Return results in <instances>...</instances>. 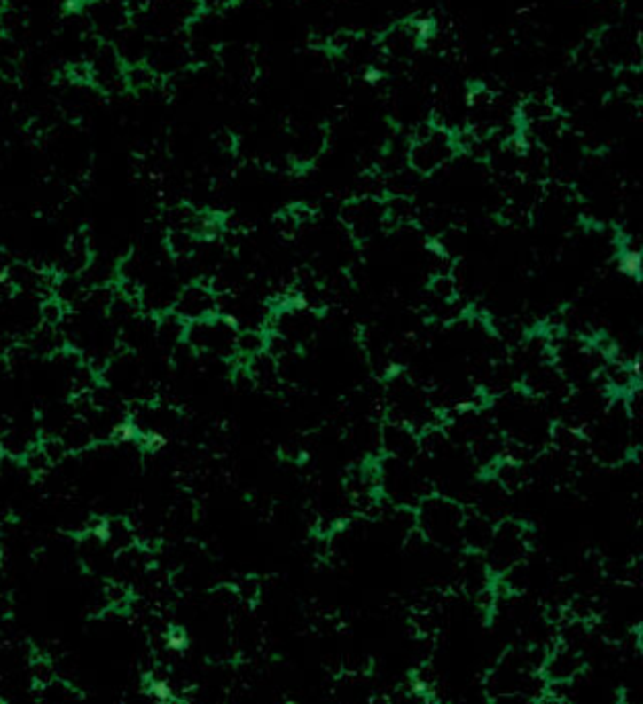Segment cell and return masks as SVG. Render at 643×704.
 <instances>
[{
	"label": "cell",
	"instance_id": "9c48e42d",
	"mask_svg": "<svg viewBox=\"0 0 643 704\" xmlns=\"http://www.w3.org/2000/svg\"><path fill=\"white\" fill-rule=\"evenodd\" d=\"M584 668V657L571 647H557L553 655H549L547 661L543 665V677H547L551 682L565 684L571 677L580 674Z\"/></svg>",
	"mask_w": 643,
	"mask_h": 704
},
{
	"label": "cell",
	"instance_id": "6da1fadb",
	"mask_svg": "<svg viewBox=\"0 0 643 704\" xmlns=\"http://www.w3.org/2000/svg\"><path fill=\"white\" fill-rule=\"evenodd\" d=\"M465 509L457 501L440 494H427L418 505V526L432 544L440 548H463Z\"/></svg>",
	"mask_w": 643,
	"mask_h": 704
},
{
	"label": "cell",
	"instance_id": "3957f363",
	"mask_svg": "<svg viewBox=\"0 0 643 704\" xmlns=\"http://www.w3.org/2000/svg\"><path fill=\"white\" fill-rule=\"evenodd\" d=\"M459 140L443 126L427 124L415 132L409 145V167L420 176H430L444 167L457 154Z\"/></svg>",
	"mask_w": 643,
	"mask_h": 704
},
{
	"label": "cell",
	"instance_id": "5b68a950",
	"mask_svg": "<svg viewBox=\"0 0 643 704\" xmlns=\"http://www.w3.org/2000/svg\"><path fill=\"white\" fill-rule=\"evenodd\" d=\"M426 484L427 480L413 466V462L395 460V457L382 460L379 470V486L393 502L418 507L430 494L426 490Z\"/></svg>",
	"mask_w": 643,
	"mask_h": 704
},
{
	"label": "cell",
	"instance_id": "277c9868",
	"mask_svg": "<svg viewBox=\"0 0 643 704\" xmlns=\"http://www.w3.org/2000/svg\"><path fill=\"white\" fill-rule=\"evenodd\" d=\"M529 554V534L518 521H499L493 527L491 540L483 550V558L493 577L514 571Z\"/></svg>",
	"mask_w": 643,
	"mask_h": 704
},
{
	"label": "cell",
	"instance_id": "7a4b0ae2",
	"mask_svg": "<svg viewBox=\"0 0 643 704\" xmlns=\"http://www.w3.org/2000/svg\"><path fill=\"white\" fill-rule=\"evenodd\" d=\"M241 328L229 315L216 313L212 318L193 321L185 328L184 344L193 352L210 354L220 360L237 359V338Z\"/></svg>",
	"mask_w": 643,
	"mask_h": 704
},
{
	"label": "cell",
	"instance_id": "ba28073f",
	"mask_svg": "<svg viewBox=\"0 0 643 704\" xmlns=\"http://www.w3.org/2000/svg\"><path fill=\"white\" fill-rule=\"evenodd\" d=\"M379 443L385 449L387 457H395V460L403 462H413L421 451V439L415 435V431L412 426L397 421L382 426Z\"/></svg>",
	"mask_w": 643,
	"mask_h": 704
},
{
	"label": "cell",
	"instance_id": "52a82bcc",
	"mask_svg": "<svg viewBox=\"0 0 643 704\" xmlns=\"http://www.w3.org/2000/svg\"><path fill=\"white\" fill-rule=\"evenodd\" d=\"M171 312L177 315L185 324H193V321H201L212 318V315L220 313L218 309V295L210 284L196 281L185 284L179 290L171 303Z\"/></svg>",
	"mask_w": 643,
	"mask_h": 704
},
{
	"label": "cell",
	"instance_id": "8992f818",
	"mask_svg": "<svg viewBox=\"0 0 643 704\" xmlns=\"http://www.w3.org/2000/svg\"><path fill=\"white\" fill-rule=\"evenodd\" d=\"M341 221L358 241H368L388 223L385 202L376 198H358L348 202L341 210Z\"/></svg>",
	"mask_w": 643,
	"mask_h": 704
},
{
	"label": "cell",
	"instance_id": "4fadbf2b",
	"mask_svg": "<svg viewBox=\"0 0 643 704\" xmlns=\"http://www.w3.org/2000/svg\"><path fill=\"white\" fill-rule=\"evenodd\" d=\"M619 268L623 274L633 276V279H639L641 276V254L638 249H623Z\"/></svg>",
	"mask_w": 643,
	"mask_h": 704
},
{
	"label": "cell",
	"instance_id": "5bb4252c",
	"mask_svg": "<svg viewBox=\"0 0 643 704\" xmlns=\"http://www.w3.org/2000/svg\"><path fill=\"white\" fill-rule=\"evenodd\" d=\"M148 694H151L154 702H159V704L173 702V688L169 686V682H165V680L148 682Z\"/></svg>",
	"mask_w": 643,
	"mask_h": 704
},
{
	"label": "cell",
	"instance_id": "8fae6325",
	"mask_svg": "<svg viewBox=\"0 0 643 704\" xmlns=\"http://www.w3.org/2000/svg\"><path fill=\"white\" fill-rule=\"evenodd\" d=\"M58 437H60L64 447H67L68 455L84 454V451H89L90 447H95L97 445V439L93 435V431H90L89 423L79 415H76L73 421L64 426L62 432Z\"/></svg>",
	"mask_w": 643,
	"mask_h": 704
},
{
	"label": "cell",
	"instance_id": "9a60e30c",
	"mask_svg": "<svg viewBox=\"0 0 643 704\" xmlns=\"http://www.w3.org/2000/svg\"><path fill=\"white\" fill-rule=\"evenodd\" d=\"M165 645H167L169 651H173V653H181V651L187 649V645H190V641H187V635H185L184 630H181V629H171V630L167 632V637H165Z\"/></svg>",
	"mask_w": 643,
	"mask_h": 704
},
{
	"label": "cell",
	"instance_id": "7c38bea8",
	"mask_svg": "<svg viewBox=\"0 0 643 704\" xmlns=\"http://www.w3.org/2000/svg\"><path fill=\"white\" fill-rule=\"evenodd\" d=\"M265 351H268V334L262 332V329H241L239 332L237 359H241L243 365Z\"/></svg>",
	"mask_w": 643,
	"mask_h": 704
},
{
	"label": "cell",
	"instance_id": "30bf717a",
	"mask_svg": "<svg viewBox=\"0 0 643 704\" xmlns=\"http://www.w3.org/2000/svg\"><path fill=\"white\" fill-rule=\"evenodd\" d=\"M243 369H247V376L253 384L263 387V390H276L280 385V363L268 351L247 360Z\"/></svg>",
	"mask_w": 643,
	"mask_h": 704
}]
</instances>
